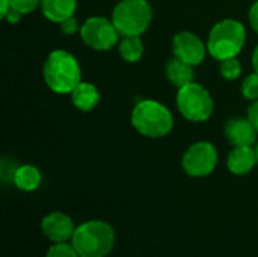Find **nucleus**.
<instances>
[{
    "mask_svg": "<svg viewBox=\"0 0 258 257\" xmlns=\"http://www.w3.org/2000/svg\"><path fill=\"white\" fill-rule=\"evenodd\" d=\"M177 108L187 121L203 123L212 117L215 103L210 92L203 85L192 82L186 86L178 88Z\"/></svg>",
    "mask_w": 258,
    "mask_h": 257,
    "instance_id": "nucleus-6",
    "label": "nucleus"
},
{
    "mask_svg": "<svg viewBox=\"0 0 258 257\" xmlns=\"http://www.w3.org/2000/svg\"><path fill=\"white\" fill-rule=\"evenodd\" d=\"M245 26L237 20L225 18L212 27L207 39V52L219 62L230 58H237L245 47Z\"/></svg>",
    "mask_w": 258,
    "mask_h": 257,
    "instance_id": "nucleus-4",
    "label": "nucleus"
},
{
    "mask_svg": "<svg viewBox=\"0 0 258 257\" xmlns=\"http://www.w3.org/2000/svg\"><path fill=\"white\" fill-rule=\"evenodd\" d=\"M21 12H18V11H15V9H11L9 12H8V15L3 18V20H6L9 24H17L20 20H21Z\"/></svg>",
    "mask_w": 258,
    "mask_h": 257,
    "instance_id": "nucleus-25",
    "label": "nucleus"
},
{
    "mask_svg": "<svg viewBox=\"0 0 258 257\" xmlns=\"http://www.w3.org/2000/svg\"><path fill=\"white\" fill-rule=\"evenodd\" d=\"M0 5H2L0 17H2V18H5V17L8 15V12L12 9V6H11V2H9V0H0Z\"/></svg>",
    "mask_w": 258,
    "mask_h": 257,
    "instance_id": "nucleus-26",
    "label": "nucleus"
},
{
    "mask_svg": "<svg viewBox=\"0 0 258 257\" xmlns=\"http://www.w3.org/2000/svg\"><path fill=\"white\" fill-rule=\"evenodd\" d=\"M181 165L184 173L190 177H207L218 165V150L212 142H195L183 155Z\"/></svg>",
    "mask_w": 258,
    "mask_h": 257,
    "instance_id": "nucleus-8",
    "label": "nucleus"
},
{
    "mask_svg": "<svg viewBox=\"0 0 258 257\" xmlns=\"http://www.w3.org/2000/svg\"><path fill=\"white\" fill-rule=\"evenodd\" d=\"M219 71L224 79L227 80H236L242 74V64L237 58H230L225 61H221L219 64Z\"/></svg>",
    "mask_w": 258,
    "mask_h": 257,
    "instance_id": "nucleus-18",
    "label": "nucleus"
},
{
    "mask_svg": "<svg viewBox=\"0 0 258 257\" xmlns=\"http://www.w3.org/2000/svg\"><path fill=\"white\" fill-rule=\"evenodd\" d=\"M121 36H141L153 20V8L148 0H121L110 18Z\"/></svg>",
    "mask_w": 258,
    "mask_h": 257,
    "instance_id": "nucleus-5",
    "label": "nucleus"
},
{
    "mask_svg": "<svg viewBox=\"0 0 258 257\" xmlns=\"http://www.w3.org/2000/svg\"><path fill=\"white\" fill-rule=\"evenodd\" d=\"M119 32L106 17H89L80 27L82 41L97 52H106L119 42Z\"/></svg>",
    "mask_w": 258,
    "mask_h": 257,
    "instance_id": "nucleus-7",
    "label": "nucleus"
},
{
    "mask_svg": "<svg viewBox=\"0 0 258 257\" xmlns=\"http://www.w3.org/2000/svg\"><path fill=\"white\" fill-rule=\"evenodd\" d=\"M258 132L248 118H233L225 124V138L233 147H252Z\"/></svg>",
    "mask_w": 258,
    "mask_h": 257,
    "instance_id": "nucleus-11",
    "label": "nucleus"
},
{
    "mask_svg": "<svg viewBox=\"0 0 258 257\" xmlns=\"http://www.w3.org/2000/svg\"><path fill=\"white\" fill-rule=\"evenodd\" d=\"M248 17H249V23H251V27L255 30L258 33V0L251 6V9H249V14H248Z\"/></svg>",
    "mask_w": 258,
    "mask_h": 257,
    "instance_id": "nucleus-24",
    "label": "nucleus"
},
{
    "mask_svg": "<svg viewBox=\"0 0 258 257\" xmlns=\"http://www.w3.org/2000/svg\"><path fill=\"white\" fill-rule=\"evenodd\" d=\"M172 50H174V56L192 67L200 65L207 53V45L203 42V39L192 33V32H178L174 36L172 41Z\"/></svg>",
    "mask_w": 258,
    "mask_h": 257,
    "instance_id": "nucleus-9",
    "label": "nucleus"
},
{
    "mask_svg": "<svg viewBox=\"0 0 258 257\" xmlns=\"http://www.w3.org/2000/svg\"><path fill=\"white\" fill-rule=\"evenodd\" d=\"M165 73H166L168 80L177 88H181V86H186V85L195 82L194 67L183 62V61H180V59H177V58L169 59L166 62Z\"/></svg>",
    "mask_w": 258,
    "mask_h": 257,
    "instance_id": "nucleus-15",
    "label": "nucleus"
},
{
    "mask_svg": "<svg viewBox=\"0 0 258 257\" xmlns=\"http://www.w3.org/2000/svg\"><path fill=\"white\" fill-rule=\"evenodd\" d=\"M12 9L21 12L23 15L33 12L38 6H41V0H9Z\"/></svg>",
    "mask_w": 258,
    "mask_h": 257,
    "instance_id": "nucleus-21",
    "label": "nucleus"
},
{
    "mask_svg": "<svg viewBox=\"0 0 258 257\" xmlns=\"http://www.w3.org/2000/svg\"><path fill=\"white\" fill-rule=\"evenodd\" d=\"M257 165V153L252 147H234L227 158V168L234 176H246Z\"/></svg>",
    "mask_w": 258,
    "mask_h": 257,
    "instance_id": "nucleus-12",
    "label": "nucleus"
},
{
    "mask_svg": "<svg viewBox=\"0 0 258 257\" xmlns=\"http://www.w3.org/2000/svg\"><path fill=\"white\" fill-rule=\"evenodd\" d=\"M113 227L101 220H91L76 227L71 244L80 257H106L115 247Z\"/></svg>",
    "mask_w": 258,
    "mask_h": 257,
    "instance_id": "nucleus-2",
    "label": "nucleus"
},
{
    "mask_svg": "<svg viewBox=\"0 0 258 257\" xmlns=\"http://www.w3.org/2000/svg\"><path fill=\"white\" fill-rule=\"evenodd\" d=\"M248 120L252 123V126L258 132V100L252 101L251 106L248 108Z\"/></svg>",
    "mask_w": 258,
    "mask_h": 257,
    "instance_id": "nucleus-23",
    "label": "nucleus"
},
{
    "mask_svg": "<svg viewBox=\"0 0 258 257\" xmlns=\"http://www.w3.org/2000/svg\"><path fill=\"white\" fill-rule=\"evenodd\" d=\"M132 126L147 138H163L171 133L174 117L163 103L145 98L135 105Z\"/></svg>",
    "mask_w": 258,
    "mask_h": 257,
    "instance_id": "nucleus-3",
    "label": "nucleus"
},
{
    "mask_svg": "<svg viewBox=\"0 0 258 257\" xmlns=\"http://www.w3.org/2000/svg\"><path fill=\"white\" fill-rule=\"evenodd\" d=\"M12 182L20 191L33 192L39 188L42 182V176H41V171L33 165H20L17 167L14 173Z\"/></svg>",
    "mask_w": 258,
    "mask_h": 257,
    "instance_id": "nucleus-16",
    "label": "nucleus"
},
{
    "mask_svg": "<svg viewBox=\"0 0 258 257\" xmlns=\"http://www.w3.org/2000/svg\"><path fill=\"white\" fill-rule=\"evenodd\" d=\"M144 42L141 39V36L132 35V36H122L118 42V52L119 56L130 64H135L138 61H141V58L144 56Z\"/></svg>",
    "mask_w": 258,
    "mask_h": 257,
    "instance_id": "nucleus-17",
    "label": "nucleus"
},
{
    "mask_svg": "<svg viewBox=\"0 0 258 257\" xmlns=\"http://www.w3.org/2000/svg\"><path fill=\"white\" fill-rule=\"evenodd\" d=\"M255 153H257V165H258V142H257V147H255Z\"/></svg>",
    "mask_w": 258,
    "mask_h": 257,
    "instance_id": "nucleus-28",
    "label": "nucleus"
},
{
    "mask_svg": "<svg viewBox=\"0 0 258 257\" xmlns=\"http://www.w3.org/2000/svg\"><path fill=\"white\" fill-rule=\"evenodd\" d=\"M252 68H254L255 73H258V44L255 50H254V53H252Z\"/></svg>",
    "mask_w": 258,
    "mask_h": 257,
    "instance_id": "nucleus-27",
    "label": "nucleus"
},
{
    "mask_svg": "<svg viewBox=\"0 0 258 257\" xmlns=\"http://www.w3.org/2000/svg\"><path fill=\"white\" fill-rule=\"evenodd\" d=\"M71 101L73 105L82 111V112H89L92 111L98 101H100V92L97 86L91 82H80L74 91L71 92Z\"/></svg>",
    "mask_w": 258,
    "mask_h": 257,
    "instance_id": "nucleus-13",
    "label": "nucleus"
},
{
    "mask_svg": "<svg viewBox=\"0 0 258 257\" xmlns=\"http://www.w3.org/2000/svg\"><path fill=\"white\" fill-rule=\"evenodd\" d=\"M59 26H60V30H62L65 35H73V33H76V32H80V27H82L74 15L65 18L63 21H60Z\"/></svg>",
    "mask_w": 258,
    "mask_h": 257,
    "instance_id": "nucleus-22",
    "label": "nucleus"
},
{
    "mask_svg": "<svg viewBox=\"0 0 258 257\" xmlns=\"http://www.w3.org/2000/svg\"><path fill=\"white\" fill-rule=\"evenodd\" d=\"M41 11L44 17L53 23H60L73 17L77 9V0H41Z\"/></svg>",
    "mask_w": 258,
    "mask_h": 257,
    "instance_id": "nucleus-14",
    "label": "nucleus"
},
{
    "mask_svg": "<svg viewBox=\"0 0 258 257\" xmlns=\"http://www.w3.org/2000/svg\"><path fill=\"white\" fill-rule=\"evenodd\" d=\"M45 257H80L79 253L76 251L74 245L73 244H68V242H57V244H53Z\"/></svg>",
    "mask_w": 258,
    "mask_h": 257,
    "instance_id": "nucleus-20",
    "label": "nucleus"
},
{
    "mask_svg": "<svg viewBox=\"0 0 258 257\" xmlns=\"http://www.w3.org/2000/svg\"><path fill=\"white\" fill-rule=\"evenodd\" d=\"M47 86L56 94H71L82 82V68L74 55L67 50H53L42 68Z\"/></svg>",
    "mask_w": 258,
    "mask_h": 257,
    "instance_id": "nucleus-1",
    "label": "nucleus"
},
{
    "mask_svg": "<svg viewBox=\"0 0 258 257\" xmlns=\"http://www.w3.org/2000/svg\"><path fill=\"white\" fill-rule=\"evenodd\" d=\"M242 94L249 101L258 100V73L248 74L242 82Z\"/></svg>",
    "mask_w": 258,
    "mask_h": 257,
    "instance_id": "nucleus-19",
    "label": "nucleus"
},
{
    "mask_svg": "<svg viewBox=\"0 0 258 257\" xmlns=\"http://www.w3.org/2000/svg\"><path fill=\"white\" fill-rule=\"evenodd\" d=\"M76 227L77 226L74 224L73 218L63 212H51L41 221V230L44 236L53 244L71 241Z\"/></svg>",
    "mask_w": 258,
    "mask_h": 257,
    "instance_id": "nucleus-10",
    "label": "nucleus"
}]
</instances>
